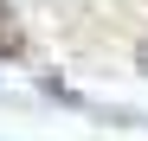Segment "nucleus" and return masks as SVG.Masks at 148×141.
I'll return each mask as SVG.
<instances>
[{
    "label": "nucleus",
    "instance_id": "1",
    "mask_svg": "<svg viewBox=\"0 0 148 141\" xmlns=\"http://www.w3.org/2000/svg\"><path fill=\"white\" fill-rule=\"evenodd\" d=\"M26 52V32H19V19H13V7L0 0V58H19Z\"/></svg>",
    "mask_w": 148,
    "mask_h": 141
}]
</instances>
